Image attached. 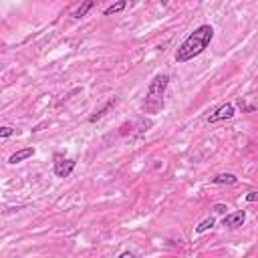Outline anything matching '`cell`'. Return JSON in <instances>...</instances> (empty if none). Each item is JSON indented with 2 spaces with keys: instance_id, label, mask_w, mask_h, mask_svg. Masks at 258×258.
Listing matches in <instances>:
<instances>
[{
  "instance_id": "6da1fadb",
  "label": "cell",
  "mask_w": 258,
  "mask_h": 258,
  "mask_svg": "<svg viewBox=\"0 0 258 258\" xmlns=\"http://www.w3.org/2000/svg\"><path fill=\"white\" fill-rule=\"evenodd\" d=\"M212 40H214V29H212L210 24H200L198 29L178 47V51H175V55H173L175 63L184 65L188 61L200 57L202 52L210 47Z\"/></svg>"
},
{
  "instance_id": "7a4b0ae2",
  "label": "cell",
  "mask_w": 258,
  "mask_h": 258,
  "mask_svg": "<svg viewBox=\"0 0 258 258\" xmlns=\"http://www.w3.org/2000/svg\"><path fill=\"white\" fill-rule=\"evenodd\" d=\"M168 85H170V75H166V73H159L149 81L145 99L141 103V109L145 113H157L161 107H164V95H166Z\"/></svg>"
},
{
  "instance_id": "3957f363",
  "label": "cell",
  "mask_w": 258,
  "mask_h": 258,
  "mask_svg": "<svg viewBox=\"0 0 258 258\" xmlns=\"http://www.w3.org/2000/svg\"><path fill=\"white\" fill-rule=\"evenodd\" d=\"M77 166V161L71 159V157H63V155H55V161H52V173L57 175V178H69L73 173Z\"/></svg>"
},
{
  "instance_id": "277c9868",
  "label": "cell",
  "mask_w": 258,
  "mask_h": 258,
  "mask_svg": "<svg viewBox=\"0 0 258 258\" xmlns=\"http://www.w3.org/2000/svg\"><path fill=\"white\" fill-rule=\"evenodd\" d=\"M236 115V109L232 103H224L222 107H218L214 113H210L208 117V123L214 125V123H220V121H226V119H232Z\"/></svg>"
},
{
  "instance_id": "5b68a950",
  "label": "cell",
  "mask_w": 258,
  "mask_h": 258,
  "mask_svg": "<svg viewBox=\"0 0 258 258\" xmlns=\"http://www.w3.org/2000/svg\"><path fill=\"white\" fill-rule=\"evenodd\" d=\"M244 222H246V212L244 210H238V212H232V214H226L222 218V226L230 228V230H236L240 228Z\"/></svg>"
},
{
  "instance_id": "8992f818",
  "label": "cell",
  "mask_w": 258,
  "mask_h": 258,
  "mask_svg": "<svg viewBox=\"0 0 258 258\" xmlns=\"http://www.w3.org/2000/svg\"><path fill=\"white\" fill-rule=\"evenodd\" d=\"M117 103H119V97H111L109 101H107V103L101 107V109H97V111H95V113L89 117V123H97V121H99V119H103V117H105L107 113H109Z\"/></svg>"
},
{
  "instance_id": "52a82bcc",
  "label": "cell",
  "mask_w": 258,
  "mask_h": 258,
  "mask_svg": "<svg viewBox=\"0 0 258 258\" xmlns=\"http://www.w3.org/2000/svg\"><path fill=\"white\" fill-rule=\"evenodd\" d=\"M34 152H36L34 147H24V149H18V152H15V154H12V155L8 157V164L17 166V164H20V161L33 157V155H34Z\"/></svg>"
},
{
  "instance_id": "ba28073f",
  "label": "cell",
  "mask_w": 258,
  "mask_h": 258,
  "mask_svg": "<svg viewBox=\"0 0 258 258\" xmlns=\"http://www.w3.org/2000/svg\"><path fill=\"white\" fill-rule=\"evenodd\" d=\"M236 182H238V178L234 173H218V175H214V178H212V184H216V186H222V184L232 186Z\"/></svg>"
},
{
  "instance_id": "9c48e42d",
  "label": "cell",
  "mask_w": 258,
  "mask_h": 258,
  "mask_svg": "<svg viewBox=\"0 0 258 258\" xmlns=\"http://www.w3.org/2000/svg\"><path fill=\"white\" fill-rule=\"evenodd\" d=\"M125 8H127V2H125V0H119V2H115V4H111V6H107V8L103 10V15H105V17H111V15H117V12L125 10Z\"/></svg>"
},
{
  "instance_id": "30bf717a",
  "label": "cell",
  "mask_w": 258,
  "mask_h": 258,
  "mask_svg": "<svg viewBox=\"0 0 258 258\" xmlns=\"http://www.w3.org/2000/svg\"><path fill=\"white\" fill-rule=\"evenodd\" d=\"M214 224H216V218H214V216H210V218H206V220H202V222L196 226V234L208 232L210 228H214Z\"/></svg>"
},
{
  "instance_id": "8fae6325",
  "label": "cell",
  "mask_w": 258,
  "mask_h": 258,
  "mask_svg": "<svg viewBox=\"0 0 258 258\" xmlns=\"http://www.w3.org/2000/svg\"><path fill=\"white\" fill-rule=\"evenodd\" d=\"M95 8V2L93 0H87V2H83L77 10H75V18H83V17H87V12L89 10H93Z\"/></svg>"
},
{
  "instance_id": "7c38bea8",
  "label": "cell",
  "mask_w": 258,
  "mask_h": 258,
  "mask_svg": "<svg viewBox=\"0 0 258 258\" xmlns=\"http://www.w3.org/2000/svg\"><path fill=\"white\" fill-rule=\"evenodd\" d=\"M15 133V129L12 127H8V125H4V127H0V138L2 139H6V138H10V135Z\"/></svg>"
},
{
  "instance_id": "4fadbf2b",
  "label": "cell",
  "mask_w": 258,
  "mask_h": 258,
  "mask_svg": "<svg viewBox=\"0 0 258 258\" xmlns=\"http://www.w3.org/2000/svg\"><path fill=\"white\" fill-rule=\"evenodd\" d=\"M226 210H228L226 204H216V206H214V212H216V214H224V216H226Z\"/></svg>"
},
{
  "instance_id": "5bb4252c",
  "label": "cell",
  "mask_w": 258,
  "mask_h": 258,
  "mask_svg": "<svg viewBox=\"0 0 258 258\" xmlns=\"http://www.w3.org/2000/svg\"><path fill=\"white\" fill-rule=\"evenodd\" d=\"M246 202H258V192H248L246 194Z\"/></svg>"
},
{
  "instance_id": "9a60e30c",
  "label": "cell",
  "mask_w": 258,
  "mask_h": 258,
  "mask_svg": "<svg viewBox=\"0 0 258 258\" xmlns=\"http://www.w3.org/2000/svg\"><path fill=\"white\" fill-rule=\"evenodd\" d=\"M117 258H138V256H135L133 252H129V250H125V252H121Z\"/></svg>"
}]
</instances>
